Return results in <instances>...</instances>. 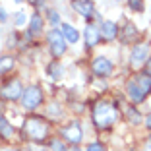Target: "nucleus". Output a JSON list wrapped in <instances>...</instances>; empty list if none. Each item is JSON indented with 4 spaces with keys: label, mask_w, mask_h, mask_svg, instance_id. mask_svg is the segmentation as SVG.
Masks as SVG:
<instances>
[{
    "label": "nucleus",
    "mask_w": 151,
    "mask_h": 151,
    "mask_svg": "<svg viewBox=\"0 0 151 151\" xmlns=\"http://www.w3.org/2000/svg\"><path fill=\"white\" fill-rule=\"evenodd\" d=\"M128 93H130L134 103H142L151 93V76L142 74L138 78H134L128 83Z\"/></svg>",
    "instance_id": "f257e3e1"
},
{
    "label": "nucleus",
    "mask_w": 151,
    "mask_h": 151,
    "mask_svg": "<svg viewBox=\"0 0 151 151\" xmlns=\"http://www.w3.org/2000/svg\"><path fill=\"white\" fill-rule=\"evenodd\" d=\"M95 122H97L101 128H105V126L112 124L116 120V109L112 107L111 103H99L97 107H95Z\"/></svg>",
    "instance_id": "f03ea898"
},
{
    "label": "nucleus",
    "mask_w": 151,
    "mask_h": 151,
    "mask_svg": "<svg viewBox=\"0 0 151 151\" xmlns=\"http://www.w3.org/2000/svg\"><path fill=\"white\" fill-rule=\"evenodd\" d=\"M43 103V91H41V87H37V85H27L25 89H23L22 93V105L25 109H29V111H33V109H37Z\"/></svg>",
    "instance_id": "7ed1b4c3"
},
{
    "label": "nucleus",
    "mask_w": 151,
    "mask_h": 151,
    "mask_svg": "<svg viewBox=\"0 0 151 151\" xmlns=\"http://www.w3.org/2000/svg\"><path fill=\"white\" fill-rule=\"evenodd\" d=\"M25 130H27V136L35 142H41V139L47 138V134H49V126L45 124V120L41 118H29L25 122Z\"/></svg>",
    "instance_id": "20e7f679"
},
{
    "label": "nucleus",
    "mask_w": 151,
    "mask_h": 151,
    "mask_svg": "<svg viewBox=\"0 0 151 151\" xmlns=\"http://www.w3.org/2000/svg\"><path fill=\"white\" fill-rule=\"evenodd\" d=\"M49 45H50V52L52 56H62L66 52V39L62 37V33L58 31V29H50L49 31Z\"/></svg>",
    "instance_id": "39448f33"
},
{
    "label": "nucleus",
    "mask_w": 151,
    "mask_h": 151,
    "mask_svg": "<svg viewBox=\"0 0 151 151\" xmlns=\"http://www.w3.org/2000/svg\"><path fill=\"white\" fill-rule=\"evenodd\" d=\"M22 93H23V91H22V83H19L18 80L10 81V83H6L4 87L0 89V97L6 99V101H16Z\"/></svg>",
    "instance_id": "423d86ee"
},
{
    "label": "nucleus",
    "mask_w": 151,
    "mask_h": 151,
    "mask_svg": "<svg viewBox=\"0 0 151 151\" xmlns=\"http://www.w3.org/2000/svg\"><path fill=\"white\" fill-rule=\"evenodd\" d=\"M91 70H93V74L97 76H111L112 74V62L111 60H107L105 56H99L93 60V64H91Z\"/></svg>",
    "instance_id": "0eeeda50"
},
{
    "label": "nucleus",
    "mask_w": 151,
    "mask_h": 151,
    "mask_svg": "<svg viewBox=\"0 0 151 151\" xmlns=\"http://www.w3.org/2000/svg\"><path fill=\"white\" fill-rule=\"evenodd\" d=\"M62 136L68 139L70 143H80L81 138H83V132H81V126L76 124V122H72L70 126H66V128L62 130Z\"/></svg>",
    "instance_id": "6e6552de"
},
{
    "label": "nucleus",
    "mask_w": 151,
    "mask_h": 151,
    "mask_svg": "<svg viewBox=\"0 0 151 151\" xmlns=\"http://www.w3.org/2000/svg\"><path fill=\"white\" fill-rule=\"evenodd\" d=\"M72 8L76 10L78 14H81V16H85V18H89V16H93V2L91 0H72Z\"/></svg>",
    "instance_id": "1a4fd4ad"
},
{
    "label": "nucleus",
    "mask_w": 151,
    "mask_h": 151,
    "mask_svg": "<svg viewBox=\"0 0 151 151\" xmlns=\"http://www.w3.org/2000/svg\"><path fill=\"white\" fill-rule=\"evenodd\" d=\"M147 52H149L147 45H138V47H134V50H132V58H130L132 66H139V64H142L143 60L147 58Z\"/></svg>",
    "instance_id": "9d476101"
},
{
    "label": "nucleus",
    "mask_w": 151,
    "mask_h": 151,
    "mask_svg": "<svg viewBox=\"0 0 151 151\" xmlns=\"http://www.w3.org/2000/svg\"><path fill=\"white\" fill-rule=\"evenodd\" d=\"M101 33H103V37H105L107 41H112L116 35H118V27H116L114 22L107 19V22H103V25H101Z\"/></svg>",
    "instance_id": "9b49d317"
},
{
    "label": "nucleus",
    "mask_w": 151,
    "mask_h": 151,
    "mask_svg": "<svg viewBox=\"0 0 151 151\" xmlns=\"http://www.w3.org/2000/svg\"><path fill=\"white\" fill-rule=\"evenodd\" d=\"M62 37L68 41V43H78L80 41V33L76 27H72L70 23H62Z\"/></svg>",
    "instance_id": "f8f14e48"
},
{
    "label": "nucleus",
    "mask_w": 151,
    "mask_h": 151,
    "mask_svg": "<svg viewBox=\"0 0 151 151\" xmlns=\"http://www.w3.org/2000/svg\"><path fill=\"white\" fill-rule=\"evenodd\" d=\"M83 37H85V43L89 45V47H95V45L99 43V29L95 25H87L83 31Z\"/></svg>",
    "instance_id": "ddd939ff"
},
{
    "label": "nucleus",
    "mask_w": 151,
    "mask_h": 151,
    "mask_svg": "<svg viewBox=\"0 0 151 151\" xmlns=\"http://www.w3.org/2000/svg\"><path fill=\"white\" fill-rule=\"evenodd\" d=\"M29 29H31L33 33H39L41 29H43V19H41L39 14H33V16H31V23H29Z\"/></svg>",
    "instance_id": "4468645a"
},
{
    "label": "nucleus",
    "mask_w": 151,
    "mask_h": 151,
    "mask_svg": "<svg viewBox=\"0 0 151 151\" xmlns=\"http://www.w3.org/2000/svg\"><path fill=\"white\" fill-rule=\"evenodd\" d=\"M136 35H138V29H136L132 23H126L124 33H122V39L124 41H132V39H136Z\"/></svg>",
    "instance_id": "2eb2a0df"
},
{
    "label": "nucleus",
    "mask_w": 151,
    "mask_h": 151,
    "mask_svg": "<svg viewBox=\"0 0 151 151\" xmlns=\"http://www.w3.org/2000/svg\"><path fill=\"white\" fill-rule=\"evenodd\" d=\"M12 126L8 124V122H6V118L4 116H0V134H2V136H4V138H10V136H12Z\"/></svg>",
    "instance_id": "dca6fc26"
},
{
    "label": "nucleus",
    "mask_w": 151,
    "mask_h": 151,
    "mask_svg": "<svg viewBox=\"0 0 151 151\" xmlns=\"http://www.w3.org/2000/svg\"><path fill=\"white\" fill-rule=\"evenodd\" d=\"M14 66V58L12 56H0V72H8Z\"/></svg>",
    "instance_id": "f3484780"
},
{
    "label": "nucleus",
    "mask_w": 151,
    "mask_h": 151,
    "mask_svg": "<svg viewBox=\"0 0 151 151\" xmlns=\"http://www.w3.org/2000/svg\"><path fill=\"white\" fill-rule=\"evenodd\" d=\"M49 74L52 76V78H60V76H62V66H60V64H50L49 66Z\"/></svg>",
    "instance_id": "a211bd4d"
},
{
    "label": "nucleus",
    "mask_w": 151,
    "mask_h": 151,
    "mask_svg": "<svg viewBox=\"0 0 151 151\" xmlns=\"http://www.w3.org/2000/svg\"><path fill=\"white\" fill-rule=\"evenodd\" d=\"M128 4L134 12H143V0H128Z\"/></svg>",
    "instance_id": "6ab92c4d"
},
{
    "label": "nucleus",
    "mask_w": 151,
    "mask_h": 151,
    "mask_svg": "<svg viewBox=\"0 0 151 151\" xmlns=\"http://www.w3.org/2000/svg\"><path fill=\"white\" fill-rule=\"evenodd\" d=\"M14 23H16V25H23V23H25V14L18 12L16 16H14Z\"/></svg>",
    "instance_id": "aec40b11"
},
{
    "label": "nucleus",
    "mask_w": 151,
    "mask_h": 151,
    "mask_svg": "<svg viewBox=\"0 0 151 151\" xmlns=\"http://www.w3.org/2000/svg\"><path fill=\"white\" fill-rule=\"evenodd\" d=\"M85 151H107V149H105V147H103L101 143H89Z\"/></svg>",
    "instance_id": "412c9836"
},
{
    "label": "nucleus",
    "mask_w": 151,
    "mask_h": 151,
    "mask_svg": "<svg viewBox=\"0 0 151 151\" xmlns=\"http://www.w3.org/2000/svg\"><path fill=\"white\" fill-rule=\"evenodd\" d=\"M128 114H130V120H132V122H139V112H136V111H128Z\"/></svg>",
    "instance_id": "4be33fe9"
},
{
    "label": "nucleus",
    "mask_w": 151,
    "mask_h": 151,
    "mask_svg": "<svg viewBox=\"0 0 151 151\" xmlns=\"http://www.w3.org/2000/svg\"><path fill=\"white\" fill-rule=\"evenodd\" d=\"M52 149H54V151H66V147L58 142V139H54V142H52Z\"/></svg>",
    "instance_id": "5701e85b"
},
{
    "label": "nucleus",
    "mask_w": 151,
    "mask_h": 151,
    "mask_svg": "<svg viewBox=\"0 0 151 151\" xmlns=\"http://www.w3.org/2000/svg\"><path fill=\"white\" fill-rule=\"evenodd\" d=\"M49 18H50V23H54V25H56V23H60V19H58V14H56V12H50V14H49Z\"/></svg>",
    "instance_id": "b1692460"
},
{
    "label": "nucleus",
    "mask_w": 151,
    "mask_h": 151,
    "mask_svg": "<svg viewBox=\"0 0 151 151\" xmlns=\"http://www.w3.org/2000/svg\"><path fill=\"white\" fill-rule=\"evenodd\" d=\"M6 18H8V14H6V10L2 8V6H0V23L6 22Z\"/></svg>",
    "instance_id": "393cba45"
},
{
    "label": "nucleus",
    "mask_w": 151,
    "mask_h": 151,
    "mask_svg": "<svg viewBox=\"0 0 151 151\" xmlns=\"http://www.w3.org/2000/svg\"><path fill=\"white\" fill-rule=\"evenodd\" d=\"M27 2L33 4V6H41V4H43V0H27Z\"/></svg>",
    "instance_id": "a878e982"
},
{
    "label": "nucleus",
    "mask_w": 151,
    "mask_h": 151,
    "mask_svg": "<svg viewBox=\"0 0 151 151\" xmlns=\"http://www.w3.org/2000/svg\"><path fill=\"white\" fill-rule=\"evenodd\" d=\"M145 126H147V128L151 130V114H149V116H147V118H145Z\"/></svg>",
    "instance_id": "bb28decb"
},
{
    "label": "nucleus",
    "mask_w": 151,
    "mask_h": 151,
    "mask_svg": "<svg viewBox=\"0 0 151 151\" xmlns=\"http://www.w3.org/2000/svg\"><path fill=\"white\" fill-rule=\"evenodd\" d=\"M145 70H147V76H151V60H147V68Z\"/></svg>",
    "instance_id": "cd10ccee"
},
{
    "label": "nucleus",
    "mask_w": 151,
    "mask_h": 151,
    "mask_svg": "<svg viewBox=\"0 0 151 151\" xmlns=\"http://www.w3.org/2000/svg\"><path fill=\"white\" fill-rule=\"evenodd\" d=\"M70 151H80V149H78V147H72V149Z\"/></svg>",
    "instance_id": "c85d7f7f"
},
{
    "label": "nucleus",
    "mask_w": 151,
    "mask_h": 151,
    "mask_svg": "<svg viewBox=\"0 0 151 151\" xmlns=\"http://www.w3.org/2000/svg\"><path fill=\"white\" fill-rule=\"evenodd\" d=\"M0 151H16V149H0Z\"/></svg>",
    "instance_id": "c756f323"
},
{
    "label": "nucleus",
    "mask_w": 151,
    "mask_h": 151,
    "mask_svg": "<svg viewBox=\"0 0 151 151\" xmlns=\"http://www.w3.org/2000/svg\"><path fill=\"white\" fill-rule=\"evenodd\" d=\"M149 143H151V139H149Z\"/></svg>",
    "instance_id": "7c9ffc66"
},
{
    "label": "nucleus",
    "mask_w": 151,
    "mask_h": 151,
    "mask_svg": "<svg viewBox=\"0 0 151 151\" xmlns=\"http://www.w3.org/2000/svg\"><path fill=\"white\" fill-rule=\"evenodd\" d=\"M18 2H19V0H18Z\"/></svg>",
    "instance_id": "2f4dec72"
}]
</instances>
